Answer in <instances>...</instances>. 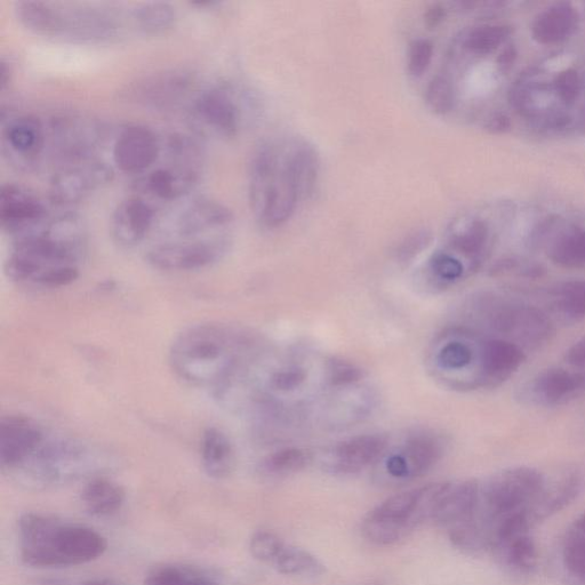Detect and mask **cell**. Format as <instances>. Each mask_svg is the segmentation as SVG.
<instances>
[{
  "label": "cell",
  "instance_id": "cell-1",
  "mask_svg": "<svg viewBox=\"0 0 585 585\" xmlns=\"http://www.w3.org/2000/svg\"><path fill=\"white\" fill-rule=\"evenodd\" d=\"M253 352V341L245 332L229 325L205 323L176 336L170 364L176 376L190 386L216 391Z\"/></svg>",
  "mask_w": 585,
  "mask_h": 585
},
{
  "label": "cell",
  "instance_id": "cell-2",
  "mask_svg": "<svg viewBox=\"0 0 585 585\" xmlns=\"http://www.w3.org/2000/svg\"><path fill=\"white\" fill-rule=\"evenodd\" d=\"M16 18L31 34L76 44H102L120 35V21L104 8L20 0Z\"/></svg>",
  "mask_w": 585,
  "mask_h": 585
},
{
  "label": "cell",
  "instance_id": "cell-3",
  "mask_svg": "<svg viewBox=\"0 0 585 585\" xmlns=\"http://www.w3.org/2000/svg\"><path fill=\"white\" fill-rule=\"evenodd\" d=\"M85 248L68 243L47 221L27 235L14 239L6 262L8 276L19 283L62 287L79 276V261Z\"/></svg>",
  "mask_w": 585,
  "mask_h": 585
},
{
  "label": "cell",
  "instance_id": "cell-4",
  "mask_svg": "<svg viewBox=\"0 0 585 585\" xmlns=\"http://www.w3.org/2000/svg\"><path fill=\"white\" fill-rule=\"evenodd\" d=\"M250 203L263 227L278 228L290 220L302 199L287 157V142H266L250 164Z\"/></svg>",
  "mask_w": 585,
  "mask_h": 585
},
{
  "label": "cell",
  "instance_id": "cell-5",
  "mask_svg": "<svg viewBox=\"0 0 585 585\" xmlns=\"http://www.w3.org/2000/svg\"><path fill=\"white\" fill-rule=\"evenodd\" d=\"M482 342L468 328H447L430 343L426 356L428 372L437 382L452 390L479 389Z\"/></svg>",
  "mask_w": 585,
  "mask_h": 585
},
{
  "label": "cell",
  "instance_id": "cell-6",
  "mask_svg": "<svg viewBox=\"0 0 585 585\" xmlns=\"http://www.w3.org/2000/svg\"><path fill=\"white\" fill-rule=\"evenodd\" d=\"M107 550V541L90 528L56 525L37 543L22 546L23 562L35 567H60L90 563Z\"/></svg>",
  "mask_w": 585,
  "mask_h": 585
},
{
  "label": "cell",
  "instance_id": "cell-7",
  "mask_svg": "<svg viewBox=\"0 0 585 585\" xmlns=\"http://www.w3.org/2000/svg\"><path fill=\"white\" fill-rule=\"evenodd\" d=\"M547 483L541 471L531 467H515L499 472L480 490L482 518L492 525L503 517L531 508Z\"/></svg>",
  "mask_w": 585,
  "mask_h": 585
},
{
  "label": "cell",
  "instance_id": "cell-8",
  "mask_svg": "<svg viewBox=\"0 0 585 585\" xmlns=\"http://www.w3.org/2000/svg\"><path fill=\"white\" fill-rule=\"evenodd\" d=\"M444 450L442 437L434 432L418 431L396 446L389 445L378 464L390 480L408 483L434 468L442 459Z\"/></svg>",
  "mask_w": 585,
  "mask_h": 585
},
{
  "label": "cell",
  "instance_id": "cell-9",
  "mask_svg": "<svg viewBox=\"0 0 585 585\" xmlns=\"http://www.w3.org/2000/svg\"><path fill=\"white\" fill-rule=\"evenodd\" d=\"M229 247L230 239L226 235L199 240H168L152 246L146 259L159 270H199L219 262Z\"/></svg>",
  "mask_w": 585,
  "mask_h": 585
},
{
  "label": "cell",
  "instance_id": "cell-10",
  "mask_svg": "<svg viewBox=\"0 0 585 585\" xmlns=\"http://www.w3.org/2000/svg\"><path fill=\"white\" fill-rule=\"evenodd\" d=\"M189 114L200 135L231 139L239 132L240 109L228 85H213L200 91L190 103Z\"/></svg>",
  "mask_w": 585,
  "mask_h": 585
},
{
  "label": "cell",
  "instance_id": "cell-11",
  "mask_svg": "<svg viewBox=\"0 0 585 585\" xmlns=\"http://www.w3.org/2000/svg\"><path fill=\"white\" fill-rule=\"evenodd\" d=\"M114 178V168L96 158L64 164L53 174L48 195L55 205H75L107 187Z\"/></svg>",
  "mask_w": 585,
  "mask_h": 585
},
{
  "label": "cell",
  "instance_id": "cell-12",
  "mask_svg": "<svg viewBox=\"0 0 585 585\" xmlns=\"http://www.w3.org/2000/svg\"><path fill=\"white\" fill-rule=\"evenodd\" d=\"M54 156L64 164L95 158L104 133L100 124L79 116L54 117L47 130Z\"/></svg>",
  "mask_w": 585,
  "mask_h": 585
},
{
  "label": "cell",
  "instance_id": "cell-13",
  "mask_svg": "<svg viewBox=\"0 0 585 585\" xmlns=\"http://www.w3.org/2000/svg\"><path fill=\"white\" fill-rule=\"evenodd\" d=\"M46 142V127L37 116H11L3 124V156L7 164L16 171H34L42 159Z\"/></svg>",
  "mask_w": 585,
  "mask_h": 585
},
{
  "label": "cell",
  "instance_id": "cell-14",
  "mask_svg": "<svg viewBox=\"0 0 585 585\" xmlns=\"http://www.w3.org/2000/svg\"><path fill=\"white\" fill-rule=\"evenodd\" d=\"M195 77L184 70H168L143 77L126 91L127 99L143 108L173 111L194 90Z\"/></svg>",
  "mask_w": 585,
  "mask_h": 585
},
{
  "label": "cell",
  "instance_id": "cell-15",
  "mask_svg": "<svg viewBox=\"0 0 585 585\" xmlns=\"http://www.w3.org/2000/svg\"><path fill=\"white\" fill-rule=\"evenodd\" d=\"M488 320L496 332L515 336L527 347H541L550 342L555 326L541 309L522 304L494 303Z\"/></svg>",
  "mask_w": 585,
  "mask_h": 585
},
{
  "label": "cell",
  "instance_id": "cell-16",
  "mask_svg": "<svg viewBox=\"0 0 585 585\" xmlns=\"http://www.w3.org/2000/svg\"><path fill=\"white\" fill-rule=\"evenodd\" d=\"M235 220L230 208L218 200L196 198L184 206L172 223L175 240H199L212 238Z\"/></svg>",
  "mask_w": 585,
  "mask_h": 585
},
{
  "label": "cell",
  "instance_id": "cell-17",
  "mask_svg": "<svg viewBox=\"0 0 585 585\" xmlns=\"http://www.w3.org/2000/svg\"><path fill=\"white\" fill-rule=\"evenodd\" d=\"M48 220L47 207L34 192L20 184L0 190V226L14 238L29 234Z\"/></svg>",
  "mask_w": 585,
  "mask_h": 585
},
{
  "label": "cell",
  "instance_id": "cell-18",
  "mask_svg": "<svg viewBox=\"0 0 585 585\" xmlns=\"http://www.w3.org/2000/svg\"><path fill=\"white\" fill-rule=\"evenodd\" d=\"M160 151L162 144L157 134L148 126L134 124L119 133L112 157L120 172L139 174L157 162Z\"/></svg>",
  "mask_w": 585,
  "mask_h": 585
},
{
  "label": "cell",
  "instance_id": "cell-19",
  "mask_svg": "<svg viewBox=\"0 0 585 585\" xmlns=\"http://www.w3.org/2000/svg\"><path fill=\"white\" fill-rule=\"evenodd\" d=\"M389 445V438L381 434L360 435L343 440L327 454V468L339 475L358 474L376 466Z\"/></svg>",
  "mask_w": 585,
  "mask_h": 585
},
{
  "label": "cell",
  "instance_id": "cell-20",
  "mask_svg": "<svg viewBox=\"0 0 585 585\" xmlns=\"http://www.w3.org/2000/svg\"><path fill=\"white\" fill-rule=\"evenodd\" d=\"M157 220V208L146 197L134 195L120 202L111 218V234L123 247H134L148 237Z\"/></svg>",
  "mask_w": 585,
  "mask_h": 585
},
{
  "label": "cell",
  "instance_id": "cell-21",
  "mask_svg": "<svg viewBox=\"0 0 585 585\" xmlns=\"http://www.w3.org/2000/svg\"><path fill=\"white\" fill-rule=\"evenodd\" d=\"M45 438L36 422L24 416H7L0 422V463L7 468L27 463Z\"/></svg>",
  "mask_w": 585,
  "mask_h": 585
},
{
  "label": "cell",
  "instance_id": "cell-22",
  "mask_svg": "<svg viewBox=\"0 0 585 585\" xmlns=\"http://www.w3.org/2000/svg\"><path fill=\"white\" fill-rule=\"evenodd\" d=\"M526 354L517 343L492 339L480 346L479 388H495L506 382L526 362Z\"/></svg>",
  "mask_w": 585,
  "mask_h": 585
},
{
  "label": "cell",
  "instance_id": "cell-23",
  "mask_svg": "<svg viewBox=\"0 0 585 585\" xmlns=\"http://www.w3.org/2000/svg\"><path fill=\"white\" fill-rule=\"evenodd\" d=\"M480 504V486L476 480L445 483L439 496L432 522L451 530L469 522L477 515Z\"/></svg>",
  "mask_w": 585,
  "mask_h": 585
},
{
  "label": "cell",
  "instance_id": "cell-24",
  "mask_svg": "<svg viewBox=\"0 0 585 585\" xmlns=\"http://www.w3.org/2000/svg\"><path fill=\"white\" fill-rule=\"evenodd\" d=\"M171 165V164H170ZM199 173L182 170L173 165L159 167L144 175L135 184L140 196L157 202H174L194 190L200 180Z\"/></svg>",
  "mask_w": 585,
  "mask_h": 585
},
{
  "label": "cell",
  "instance_id": "cell-25",
  "mask_svg": "<svg viewBox=\"0 0 585 585\" xmlns=\"http://www.w3.org/2000/svg\"><path fill=\"white\" fill-rule=\"evenodd\" d=\"M579 24L580 14L573 4H552L536 15L532 24V36L541 45L562 44L575 34Z\"/></svg>",
  "mask_w": 585,
  "mask_h": 585
},
{
  "label": "cell",
  "instance_id": "cell-26",
  "mask_svg": "<svg viewBox=\"0 0 585 585\" xmlns=\"http://www.w3.org/2000/svg\"><path fill=\"white\" fill-rule=\"evenodd\" d=\"M533 391L541 404L558 406L585 394V371L568 372L562 367H550L539 374Z\"/></svg>",
  "mask_w": 585,
  "mask_h": 585
},
{
  "label": "cell",
  "instance_id": "cell-27",
  "mask_svg": "<svg viewBox=\"0 0 585 585\" xmlns=\"http://www.w3.org/2000/svg\"><path fill=\"white\" fill-rule=\"evenodd\" d=\"M491 551L501 567L516 576L532 575L539 564V551L531 532L495 543Z\"/></svg>",
  "mask_w": 585,
  "mask_h": 585
},
{
  "label": "cell",
  "instance_id": "cell-28",
  "mask_svg": "<svg viewBox=\"0 0 585 585\" xmlns=\"http://www.w3.org/2000/svg\"><path fill=\"white\" fill-rule=\"evenodd\" d=\"M584 479L579 472L565 477L562 482L552 488H546L538 501L528 508L533 524L542 522L563 511L579 498L583 491Z\"/></svg>",
  "mask_w": 585,
  "mask_h": 585
},
{
  "label": "cell",
  "instance_id": "cell-29",
  "mask_svg": "<svg viewBox=\"0 0 585 585\" xmlns=\"http://www.w3.org/2000/svg\"><path fill=\"white\" fill-rule=\"evenodd\" d=\"M203 468L208 476L223 479L234 469L235 452L230 439L216 428L205 430L200 444Z\"/></svg>",
  "mask_w": 585,
  "mask_h": 585
},
{
  "label": "cell",
  "instance_id": "cell-30",
  "mask_svg": "<svg viewBox=\"0 0 585 585\" xmlns=\"http://www.w3.org/2000/svg\"><path fill=\"white\" fill-rule=\"evenodd\" d=\"M488 239H490V229L487 223L476 219L467 223L462 229L454 231L448 238V245L452 252L469 260L471 271L474 272L482 263Z\"/></svg>",
  "mask_w": 585,
  "mask_h": 585
},
{
  "label": "cell",
  "instance_id": "cell-31",
  "mask_svg": "<svg viewBox=\"0 0 585 585\" xmlns=\"http://www.w3.org/2000/svg\"><path fill=\"white\" fill-rule=\"evenodd\" d=\"M464 263L450 252L439 251L431 256L426 270V286L431 292H444L469 276Z\"/></svg>",
  "mask_w": 585,
  "mask_h": 585
},
{
  "label": "cell",
  "instance_id": "cell-32",
  "mask_svg": "<svg viewBox=\"0 0 585 585\" xmlns=\"http://www.w3.org/2000/svg\"><path fill=\"white\" fill-rule=\"evenodd\" d=\"M548 255L557 266L566 269L585 268V229L571 227L552 240Z\"/></svg>",
  "mask_w": 585,
  "mask_h": 585
},
{
  "label": "cell",
  "instance_id": "cell-33",
  "mask_svg": "<svg viewBox=\"0 0 585 585\" xmlns=\"http://www.w3.org/2000/svg\"><path fill=\"white\" fill-rule=\"evenodd\" d=\"M125 492L118 484L108 479H94L83 491V502L95 516H109L123 506Z\"/></svg>",
  "mask_w": 585,
  "mask_h": 585
},
{
  "label": "cell",
  "instance_id": "cell-34",
  "mask_svg": "<svg viewBox=\"0 0 585 585\" xmlns=\"http://www.w3.org/2000/svg\"><path fill=\"white\" fill-rule=\"evenodd\" d=\"M552 308L570 322L585 319V280L575 279L556 284L549 290Z\"/></svg>",
  "mask_w": 585,
  "mask_h": 585
},
{
  "label": "cell",
  "instance_id": "cell-35",
  "mask_svg": "<svg viewBox=\"0 0 585 585\" xmlns=\"http://www.w3.org/2000/svg\"><path fill=\"white\" fill-rule=\"evenodd\" d=\"M166 149L171 165L202 174L205 152L202 143L195 136L172 134L168 136Z\"/></svg>",
  "mask_w": 585,
  "mask_h": 585
},
{
  "label": "cell",
  "instance_id": "cell-36",
  "mask_svg": "<svg viewBox=\"0 0 585 585\" xmlns=\"http://www.w3.org/2000/svg\"><path fill=\"white\" fill-rule=\"evenodd\" d=\"M133 21L143 34L162 35L175 24V7L165 2L144 3L133 11Z\"/></svg>",
  "mask_w": 585,
  "mask_h": 585
},
{
  "label": "cell",
  "instance_id": "cell-37",
  "mask_svg": "<svg viewBox=\"0 0 585 585\" xmlns=\"http://www.w3.org/2000/svg\"><path fill=\"white\" fill-rule=\"evenodd\" d=\"M272 566L280 574L301 578H318L325 573V566L314 555L287 544Z\"/></svg>",
  "mask_w": 585,
  "mask_h": 585
},
{
  "label": "cell",
  "instance_id": "cell-38",
  "mask_svg": "<svg viewBox=\"0 0 585 585\" xmlns=\"http://www.w3.org/2000/svg\"><path fill=\"white\" fill-rule=\"evenodd\" d=\"M312 462V454L300 447H286L271 453L261 462V470L268 476L282 477L298 474Z\"/></svg>",
  "mask_w": 585,
  "mask_h": 585
},
{
  "label": "cell",
  "instance_id": "cell-39",
  "mask_svg": "<svg viewBox=\"0 0 585 585\" xmlns=\"http://www.w3.org/2000/svg\"><path fill=\"white\" fill-rule=\"evenodd\" d=\"M512 29L508 24H482L468 32L464 46L474 54L486 55L498 50L511 36Z\"/></svg>",
  "mask_w": 585,
  "mask_h": 585
},
{
  "label": "cell",
  "instance_id": "cell-40",
  "mask_svg": "<svg viewBox=\"0 0 585 585\" xmlns=\"http://www.w3.org/2000/svg\"><path fill=\"white\" fill-rule=\"evenodd\" d=\"M324 376L327 388L343 390L356 387L364 380L365 372L348 360L332 357L324 362Z\"/></svg>",
  "mask_w": 585,
  "mask_h": 585
},
{
  "label": "cell",
  "instance_id": "cell-41",
  "mask_svg": "<svg viewBox=\"0 0 585 585\" xmlns=\"http://www.w3.org/2000/svg\"><path fill=\"white\" fill-rule=\"evenodd\" d=\"M563 567L568 582L585 585V536L568 533L563 548Z\"/></svg>",
  "mask_w": 585,
  "mask_h": 585
},
{
  "label": "cell",
  "instance_id": "cell-42",
  "mask_svg": "<svg viewBox=\"0 0 585 585\" xmlns=\"http://www.w3.org/2000/svg\"><path fill=\"white\" fill-rule=\"evenodd\" d=\"M429 108L438 115L448 114L455 104V91L452 80L444 75H437L430 80L426 91Z\"/></svg>",
  "mask_w": 585,
  "mask_h": 585
},
{
  "label": "cell",
  "instance_id": "cell-43",
  "mask_svg": "<svg viewBox=\"0 0 585 585\" xmlns=\"http://www.w3.org/2000/svg\"><path fill=\"white\" fill-rule=\"evenodd\" d=\"M286 547V543L275 533L269 531L256 532L250 542L252 556L259 562L274 565Z\"/></svg>",
  "mask_w": 585,
  "mask_h": 585
},
{
  "label": "cell",
  "instance_id": "cell-44",
  "mask_svg": "<svg viewBox=\"0 0 585 585\" xmlns=\"http://www.w3.org/2000/svg\"><path fill=\"white\" fill-rule=\"evenodd\" d=\"M198 574L187 567L166 565L155 568L146 579V585H187Z\"/></svg>",
  "mask_w": 585,
  "mask_h": 585
},
{
  "label": "cell",
  "instance_id": "cell-45",
  "mask_svg": "<svg viewBox=\"0 0 585 585\" xmlns=\"http://www.w3.org/2000/svg\"><path fill=\"white\" fill-rule=\"evenodd\" d=\"M552 88H554L560 102L564 103L565 106H572L581 92V80L578 72L574 69L560 71L552 82Z\"/></svg>",
  "mask_w": 585,
  "mask_h": 585
},
{
  "label": "cell",
  "instance_id": "cell-46",
  "mask_svg": "<svg viewBox=\"0 0 585 585\" xmlns=\"http://www.w3.org/2000/svg\"><path fill=\"white\" fill-rule=\"evenodd\" d=\"M434 56V45L429 39H415L408 51V71L415 77L422 76L430 66Z\"/></svg>",
  "mask_w": 585,
  "mask_h": 585
},
{
  "label": "cell",
  "instance_id": "cell-47",
  "mask_svg": "<svg viewBox=\"0 0 585 585\" xmlns=\"http://www.w3.org/2000/svg\"><path fill=\"white\" fill-rule=\"evenodd\" d=\"M431 242L430 231L415 230L407 235L396 248V258L400 263L411 262L421 254Z\"/></svg>",
  "mask_w": 585,
  "mask_h": 585
},
{
  "label": "cell",
  "instance_id": "cell-48",
  "mask_svg": "<svg viewBox=\"0 0 585 585\" xmlns=\"http://www.w3.org/2000/svg\"><path fill=\"white\" fill-rule=\"evenodd\" d=\"M565 360L568 365L576 368V370L585 371V336L576 341L567 350Z\"/></svg>",
  "mask_w": 585,
  "mask_h": 585
},
{
  "label": "cell",
  "instance_id": "cell-49",
  "mask_svg": "<svg viewBox=\"0 0 585 585\" xmlns=\"http://www.w3.org/2000/svg\"><path fill=\"white\" fill-rule=\"evenodd\" d=\"M446 18V10L442 4H432L424 13V21L429 28H436Z\"/></svg>",
  "mask_w": 585,
  "mask_h": 585
},
{
  "label": "cell",
  "instance_id": "cell-50",
  "mask_svg": "<svg viewBox=\"0 0 585 585\" xmlns=\"http://www.w3.org/2000/svg\"><path fill=\"white\" fill-rule=\"evenodd\" d=\"M13 70L11 63L2 60L0 62V90L5 91L11 84Z\"/></svg>",
  "mask_w": 585,
  "mask_h": 585
},
{
  "label": "cell",
  "instance_id": "cell-51",
  "mask_svg": "<svg viewBox=\"0 0 585 585\" xmlns=\"http://www.w3.org/2000/svg\"><path fill=\"white\" fill-rule=\"evenodd\" d=\"M510 126L509 119L502 115L495 116L493 119L490 120L487 124V130H490L493 133H502L506 132Z\"/></svg>",
  "mask_w": 585,
  "mask_h": 585
},
{
  "label": "cell",
  "instance_id": "cell-52",
  "mask_svg": "<svg viewBox=\"0 0 585 585\" xmlns=\"http://www.w3.org/2000/svg\"><path fill=\"white\" fill-rule=\"evenodd\" d=\"M515 58L516 53L514 52V50H511V48H509V50L504 51L503 54L500 56L499 66L502 68V70L506 71L508 70V67H510L511 64L514 63Z\"/></svg>",
  "mask_w": 585,
  "mask_h": 585
},
{
  "label": "cell",
  "instance_id": "cell-53",
  "mask_svg": "<svg viewBox=\"0 0 585 585\" xmlns=\"http://www.w3.org/2000/svg\"><path fill=\"white\" fill-rule=\"evenodd\" d=\"M571 531L585 536V512L580 518H578V520H576Z\"/></svg>",
  "mask_w": 585,
  "mask_h": 585
},
{
  "label": "cell",
  "instance_id": "cell-54",
  "mask_svg": "<svg viewBox=\"0 0 585 585\" xmlns=\"http://www.w3.org/2000/svg\"><path fill=\"white\" fill-rule=\"evenodd\" d=\"M187 585H216L210 581H207L202 578V576L197 575L194 580H191Z\"/></svg>",
  "mask_w": 585,
  "mask_h": 585
},
{
  "label": "cell",
  "instance_id": "cell-55",
  "mask_svg": "<svg viewBox=\"0 0 585 585\" xmlns=\"http://www.w3.org/2000/svg\"><path fill=\"white\" fill-rule=\"evenodd\" d=\"M82 585H111L108 582H104V581H88L83 583Z\"/></svg>",
  "mask_w": 585,
  "mask_h": 585
}]
</instances>
